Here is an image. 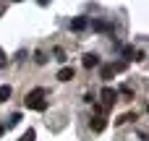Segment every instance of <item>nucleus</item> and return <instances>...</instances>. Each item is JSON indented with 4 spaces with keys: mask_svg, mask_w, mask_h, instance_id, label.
I'll list each match as a JSON object with an SVG mask.
<instances>
[{
    "mask_svg": "<svg viewBox=\"0 0 149 141\" xmlns=\"http://www.w3.org/2000/svg\"><path fill=\"white\" fill-rule=\"evenodd\" d=\"M100 76H102L105 81H110V78L115 76V68H113V63H110V65H102V71H100Z\"/></svg>",
    "mask_w": 149,
    "mask_h": 141,
    "instance_id": "nucleus-8",
    "label": "nucleus"
},
{
    "mask_svg": "<svg viewBox=\"0 0 149 141\" xmlns=\"http://www.w3.org/2000/svg\"><path fill=\"white\" fill-rule=\"evenodd\" d=\"M81 63H84V68H97V65H100V55H97V52H86V55L81 58Z\"/></svg>",
    "mask_w": 149,
    "mask_h": 141,
    "instance_id": "nucleus-4",
    "label": "nucleus"
},
{
    "mask_svg": "<svg viewBox=\"0 0 149 141\" xmlns=\"http://www.w3.org/2000/svg\"><path fill=\"white\" fill-rule=\"evenodd\" d=\"M89 26V18L86 16H76L73 21H71V31H84Z\"/></svg>",
    "mask_w": 149,
    "mask_h": 141,
    "instance_id": "nucleus-3",
    "label": "nucleus"
},
{
    "mask_svg": "<svg viewBox=\"0 0 149 141\" xmlns=\"http://www.w3.org/2000/svg\"><path fill=\"white\" fill-rule=\"evenodd\" d=\"M55 58H58V60H60V63H63V60H65V52H63V50H60V47H58V50H55Z\"/></svg>",
    "mask_w": 149,
    "mask_h": 141,
    "instance_id": "nucleus-14",
    "label": "nucleus"
},
{
    "mask_svg": "<svg viewBox=\"0 0 149 141\" xmlns=\"http://www.w3.org/2000/svg\"><path fill=\"white\" fill-rule=\"evenodd\" d=\"M100 97H102V107H105V110H110V107L118 102V92L110 89V86H105V89L100 92Z\"/></svg>",
    "mask_w": 149,
    "mask_h": 141,
    "instance_id": "nucleus-2",
    "label": "nucleus"
},
{
    "mask_svg": "<svg viewBox=\"0 0 149 141\" xmlns=\"http://www.w3.org/2000/svg\"><path fill=\"white\" fill-rule=\"evenodd\" d=\"M123 55H126V60H134V47L126 44V47H123Z\"/></svg>",
    "mask_w": 149,
    "mask_h": 141,
    "instance_id": "nucleus-12",
    "label": "nucleus"
},
{
    "mask_svg": "<svg viewBox=\"0 0 149 141\" xmlns=\"http://www.w3.org/2000/svg\"><path fill=\"white\" fill-rule=\"evenodd\" d=\"M18 123H21V113H13L10 120H8V126H18Z\"/></svg>",
    "mask_w": 149,
    "mask_h": 141,
    "instance_id": "nucleus-13",
    "label": "nucleus"
},
{
    "mask_svg": "<svg viewBox=\"0 0 149 141\" xmlns=\"http://www.w3.org/2000/svg\"><path fill=\"white\" fill-rule=\"evenodd\" d=\"M3 133H5V126H0V136H3Z\"/></svg>",
    "mask_w": 149,
    "mask_h": 141,
    "instance_id": "nucleus-16",
    "label": "nucleus"
},
{
    "mask_svg": "<svg viewBox=\"0 0 149 141\" xmlns=\"http://www.w3.org/2000/svg\"><path fill=\"white\" fill-rule=\"evenodd\" d=\"M37 63H47V58H45V52H37V58H34Z\"/></svg>",
    "mask_w": 149,
    "mask_h": 141,
    "instance_id": "nucleus-15",
    "label": "nucleus"
},
{
    "mask_svg": "<svg viewBox=\"0 0 149 141\" xmlns=\"http://www.w3.org/2000/svg\"><path fill=\"white\" fill-rule=\"evenodd\" d=\"M24 102H26V107H29V110H37V113H45V110H47L45 89H34V92H29Z\"/></svg>",
    "mask_w": 149,
    "mask_h": 141,
    "instance_id": "nucleus-1",
    "label": "nucleus"
},
{
    "mask_svg": "<svg viewBox=\"0 0 149 141\" xmlns=\"http://www.w3.org/2000/svg\"><path fill=\"white\" fill-rule=\"evenodd\" d=\"M92 128H94L97 133H102V131L107 128V120H105V115H94V118H92Z\"/></svg>",
    "mask_w": 149,
    "mask_h": 141,
    "instance_id": "nucleus-6",
    "label": "nucleus"
},
{
    "mask_svg": "<svg viewBox=\"0 0 149 141\" xmlns=\"http://www.w3.org/2000/svg\"><path fill=\"white\" fill-rule=\"evenodd\" d=\"M10 94H13V89H10V86H0V102H8V99H10Z\"/></svg>",
    "mask_w": 149,
    "mask_h": 141,
    "instance_id": "nucleus-10",
    "label": "nucleus"
},
{
    "mask_svg": "<svg viewBox=\"0 0 149 141\" xmlns=\"http://www.w3.org/2000/svg\"><path fill=\"white\" fill-rule=\"evenodd\" d=\"M34 139H37V133H34V128H29V131H26V133L21 136V141H34Z\"/></svg>",
    "mask_w": 149,
    "mask_h": 141,
    "instance_id": "nucleus-11",
    "label": "nucleus"
},
{
    "mask_svg": "<svg viewBox=\"0 0 149 141\" xmlns=\"http://www.w3.org/2000/svg\"><path fill=\"white\" fill-rule=\"evenodd\" d=\"M89 26H92L94 31H100V34H113V26H110L107 21H92Z\"/></svg>",
    "mask_w": 149,
    "mask_h": 141,
    "instance_id": "nucleus-5",
    "label": "nucleus"
},
{
    "mask_svg": "<svg viewBox=\"0 0 149 141\" xmlns=\"http://www.w3.org/2000/svg\"><path fill=\"white\" fill-rule=\"evenodd\" d=\"M128 120H136V113H126V115H120V118L115 120V126H123V123H128Z\"/></svg>",
    "mask_w": 149,
    "mask_h": 141,
    "instance_id": "nucleus-9",
    "label": "nucleus"
},
{
    "mask_svg": "<svg viewBox=\"0 0 149 141\" xmlns=\"http://www.w3.org/2000/svg\"><path fill=\"white\" fill-rule=\"evenodd\" d=\"M73 76H76V71H73L71 65H65V68H60V71H58V81H71Z\"/></svg>",
    "mask_w": 149,
    "mask_h": 141,
    "instance_id": "nucleus-7",
    "label": "nucleus"
}]
</instances>
